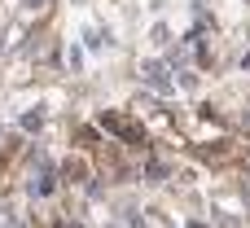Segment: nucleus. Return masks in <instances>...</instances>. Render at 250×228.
<instances>
[{
	"label": "nucleus",
	"mask_w": 250,
	"mask_h": 228,
	"mask_svg": "<svg viewBox=\"0 0 250 228\" xmlns=\"http://www.w3.org/2000/svg\"><path fill=\"white\" fill-rule=\"evenodd\" d=\"M53 189H57V180H53V167L40 158V171H35V180H31V193H35V198H48Z\"/></svg>",
	"instance_id": "3"
},
{
	"label": "nucleus",
	"mask_w": 250,
	"mask_h": 228,
	"mask_svg": "<svg viewBox=\"0 0 250 228\" xmlns=\"http://www.w3.org/2000/svg\"><path fill=\"white\" fill-rule=\"evenodd\" d=\"M105 44V31H88V48H101Z\"/></svg>",
	"instance_id": "5"
},
{
	"label": "nucleus",
	"mask_w": 250,
	"mask_h": 228,
	"mask_svg": "<svg viewBox=\"0 0 250 228\" xmlns=\"http://www.w3.org/2000/svg\"><path fill=\"white\" fill-rule=\"evenodd\" d=\"M40 123H44V114H40V110H31V114H22V127H26V132H35Z\"/></svg>",
	"instance_id": "4"
},
{
	"label": "nucleus",
	"mask_w": 250,
	"mask_h": 228,
	"mask_svg": "<svg viewBox=\"0 0 250 228\" xmlns=\"http://www.w3.org/2000/svg\"><path fill=\"white\" fill-rule=\"evenodd\" d=\"M105 132H114L119 141H127V145H141V127L127 119V114H119V110H101V119H97Z\"/></svg>",
	"instance_id": "1"
},
{
	"label": "nucleus",
	"mask_w": 250,
	"mask_h": 228,
	"mask_svg": "<svg viewBox=\"0 0 250 228\" xmlns=\"http://www.w3.org/2000/svg\"><path fill=\"white\" fill-rule=\"evenodd\" d=\"M57 228H79V224H57Z\"/></svg>",
	"instance_id": "6"
},
{
	"label": "nucleus",
	"mask_w": 250,
	"mask_h": 228,
	"mask_svg": "<svg viewBox=\"0 0 250 228\" xmlns=\"http://www.w3.org/2000/svg\"><path fill=\"white\" fill-rule=\"evenodd\" d=\"M141 79H145L154 92H171V88H176V83L167 79V66H163V62H141Z\"/></svg>",
	"instance_id": "2"
}]
</instances>
